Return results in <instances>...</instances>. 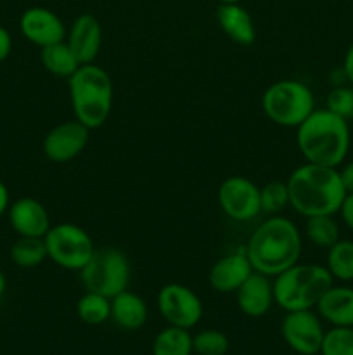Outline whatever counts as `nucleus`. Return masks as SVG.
Instances as JSON below:
<instances>
[{
    "instance_id": "nucleus-6",
    "label": "nucleus",
    "mask_w": 353,
    "mask_h": 355,
    "mask_svg": "<svg viewBox=\"0 0 353 355\" xmlns=\"http://www.w3.org/2000/svg\"><path fill=\"white\" fill-rule=\"evenodd\" d=\"M262 110L272 123L284 128H298L317 107L315 96L300 80H277L262 96Z\"/></svg>"
},
{
    "instance_id": "nucleus-10",
    "label": "nucleus",
    "mask_w": 353,
    "mask_h": 355,
    "mask_svg": "<svg viewBox=\"0 0 353 355\" xmlns=\"http://www.w3.org/2000/svg\"><path fill=\"white\" fill-rule=\"evenodd\" d=\"M218 207L234 222H251L262 214L260 187L242 175L227 177L217 193Z\"/></svg>"
},
{
    "instance_id": "nucleus-14",
    "label": "nucleus",
    "mask_w": 353,
    "mask_h": 355,
    "mask_svg": "<svg viewBox=\"0 0 353 355\" xmlns=\"http://www.w3.org/2000/svg\"><path fill=\"white\" fill-rule=\"evenodd\" d=\"M253 272L255 269L242 248L220 257L208 272V283L217 293H235Z\"/></svg>"
},
{
    "instance_id": "nucleus-13",
    "label": "nucleus",
    "mask_w": 353,
    "mask_h": 355,
    "mask_svg": "<svg viewBox=\"0 0 353 355\" xmlns=\"http://www.w3.org/2000/svg\"><path fill=\"white\" fill-rule=\"evenodd\" d=\"M19 30L28 42L44 49L66 40V26L61 17L47 7H30L21 14Z\"/></svg>"
},
{
    "instance_id": "nucleus-5",
    "label": "nucleus",
    "mask_w": 353,
    "mask_h": 355,
    "mask_svg": "<svg viewBox=\"0 0 353 355\" xmlns=\"http://www.w3.org/2000/svg\"><path fill=\"white\" fill-rule=\"evenodd\" d=\"M273 300L282 311H310L317 307L322 295L334 284V279L318 263H294L272 277Z\"/></svg>"
},
{
    "instance_id": "nucleus-37",
    "label": "nucleus",
    "mask_w": 353,
    "mask_h": 355,
    "mask_svg": "<svg viewBox=\"0 0 353 355\" xmlns=\"http://www.w3.org/2000/svg\"><path fill=\"white\" fill-rule=\"evenodd\" d=\"M220 3H239L241 0H218Z\"/></svg>"
},
{
    "instance_id": "nucleus-11",
    "label": "nucleus",
    "mask_w": 353,
    "mask_h": 355,
    "mask_svg": "<svg viewBox=\"0 0 353 355\" xmlns=\"http://www.w3.org/2000/svg\"><path fill=\"white\" fill-rule=\"evenodd\" d=\"M280 335L286 345L300 355L320 354L325 329L322 319L314 309L286 312L280 322Z\"/></svg>"
},
{
    "instance_id": "nucleus-18",
    "label": "nucleus",
    "mask_w": 353,
    "mask_h": 355,
    "mask_svg": "<svg viewBox=\"0 0 353 355\" xmlns=\"http://www.w3.org/2000/svg\"><path fill=\"white\" fill-rule=\"evenodd\" d=\"M317 314L331 326L353 328V288L332 284L317 304Z\"/></svg>"
},
{
    "instance_id": "nucleus-21",
    "label": "nucleus",
    "mask_w": 353,
    "mask_h": 355,
    "mask_svg": "<svg viewBox=\"0 0 353 355\" xmlns=\"http://www.w3.org/2000/svg\"><path fill=\"white\" fill-rule=\"evenodd\" d=\"M40 61L44 68L51 75L59 76V78H69L82 66L78 59H76L75 52L66 44V40L47 45V47L40 49Z\"/></svg>"
},
{
    "instance_id": "nucleus-24",
    "label": "nucleus",
    "mask_w": 353,
    "mask_h": 355,
    "mask_svg": "<svg viewBox=\"0 0 353 355\" xmlns=\"http://www.w3.org/2000/svg\"><path fill=\"white\" fill-rule=\"evenodd\" d=\"M9 257L10 262L21 269H33L42 266L48 259L45 239L19 236V239L10 246Z\"/></svg>"
},
{
    "instance_id": "nucleus-2",
    "label": "nucleus",
    "mask_w": 353,
    "mask_h": 355,
    "mask_svg": "<svg viewBox=\"0 0 353 355\" xmlns=\"http://www.w3.org/2000/svg\"><path fill=\"white\" fill-rule=\"evenodd\" d=\"M289 207L305 218L315 215H336L346 189L339 168L303 163L286 180Z\"/></svg>"
},
{
    "instance_id": "nucleus-32",
    "label": "nucleus",
    "mask_w": 353,
    "mask_h": 355,
    "mask_svg": "<svg viewBox=\"0 0 353 355\" xmlns=\"http://www.w3.org/2000/svg\"><path fill=\"white\" fill-rule=\"evenodd\" d=\"M10 51H12V37L7 28L0 26V62L9 58Z\"/></svg>"
},
{
    "instance_id": "nucleus-34",
    "label": "nucleus",
    "mask_w": 353,
    "mask_h": 355,
    "mask_svg": "<svg viewBox=\"0 0 353 355\" xmlns=\"http://www.w3.org/2000/svg\"><path fill=\"white\" fill-rule=\"evenodd\" d=\"M341 68H343V71H345L346 80H348V85L353 87V44L350 45L348 51H346Z\"/></svg>"
},
{
    "instance_id": "nucleus-35",
    "label": "nucleus",
    "mask_w": 353,
    "mask_h": 355,
    "mask_svg": "<svg viewBox=\"0 0 353 355\" xmlns=\"http://www.w3.org/2000/svg\"><path fill=\"white\" fill-rule=\"evenodd\" d=\"M9 207H10L9 189H7L6 184H3L2 180H0V217H2L3 214H7Z\"/></svg>"
},
{
    "instance_id": "nucleus-25",
    "label": "nucleus",
    "mask_w": 353,
    "mask_h": 355,
    "mask_svg": "<svg viewBox=\"0 0 353 355\" xmlns=\"http://www.w3.org/2000/svg\"><path fill=\"white\" fill-rule=\"evenodd\" d=\"M305 236L317 248L329 250L341 239V231L334 215H315L305 222Z\"/></svg>"
},
{
    "instance_id": "nucleus-16",
    "label": "nucleus",
    "mask_w": 353,
    "mask_h": 355,
    "mask_svg": "<svg viewBox=\"0 0 353 355\" xmlns=\"http://www.w3.org/2000/svg\"><path fill=\"white\" fill-rule=\"evenodd\" d=\"M66 44L75 52L80 64L96 62L102 47V26L93 14H80L66 33Z\"/></svg>"
},
{
    "instance_id": "nucleus-33",
    "label": "nucleus",
    "mask_w": 353,
    "mask_h": 355,
    "mask_svg": "<svg viewBox=\"0 0 353 355\" xmlns=\"http://www.w3.org/2000/svg\"><path fill=\"white\" fill-rule=\"evenodd\" d=\"M339 175H341L346 193H353V159L343 163L341 170H339Z\"/></svg>"
},
{
    "instance_id": "nucleus-22",
    "label": "nucleus",
    "mask_w": 353,
    "mask_h": 355,
    "mask_svg": "<svg viewBox=\"0 0 353 355\" xmlns=\"http://www.w3.org/2000/svg\"><path fill=\"white\" fill-rule=\"evenodd\" d=\"M192 335L190 329L166 326L156 335L152 342V355H192Z\"/></svg>"
},
{
    "instance_id": "nucleus-19",
    "label": "nucleus",
    "mask_w": 353,
    "mask_h": 355,
    "mask_svg": "<svg viewBox=\"0 0 353 355\" xmlns=\"http://www.w3.org/2000/svg\"><path fill=\"white\" fill-rule=\"evenodd\" d=\"M218 26L232 42L239 45H251L256 38L253 17L241 3H220L217 9Z\"/></svg>"
},
{
    "instance_id": "nucleus-15",
    "label": "nucleus",
    "mask_w": 353,
    "mask_h": 355,
    "mask_svg": "<svg viewBox=\"0 0 353 355\" xmlns=\"http://www.w3.org/2000/svg\"><path fill=\"white\" fill-rule=\"evenodd\" d=\"M7 217H9L10 227L17 232V236L45 238L48 229L52 227L47 208L42 201L30 196L12 201L7 210Z\"/></svg>"
},
{
    "instance_id": "nucleus-4",
    "label": "nucleus",
    "mask_w": 353,
    "mask_h": 355,
    "mask_svg": "<svg viewBox=\"0 0 353 355\" xmlns=\"http://www.w3.org/2000/svg\"><path fill=\"white\" fill-rule=\"evenodd\" d=\"M69 97L75 120L90 130L100 128L109 120L113 110V80L96 62L82 64L68 78Z\"/></svg>"
},
{
    "instance_id": "nucleus-8",
    "label": "nucleus",
    "mask_w": 353,
    "mask_h": 355,
    "mask_svg": "<svg viewBox=\"0 0 353 355\" xmlns=\"http://www.w3.org/2000/svg\"><path fill=\"white\" fill-rule=\"evenodd\" d=\"M48 260L66 270L80 272L96 253V245L89 232L76 224L62 222L48 229L45 234Z\"/></svg>"
},
{
    "instance_id": "nucleus-23",
    "label": "nucleus",
    "mask_w": 353,
    "mask_h": 355,
    "mask_svg": "<svg viewBox=\"0 0 353 355\" xmlns=\"http://www.w3.org/2000/svg\"><path fill=\"white\" fill-rule=\"evenodd\" d=\"M325 269L332 279L339 283H352L353 281V241L352 239H339L327 250L325 257Z\"/></svg>"
},
{
    "instance_id": "nucleus-26",
    "label": "nucleus",
    "mask_w": 353,
    "mask_h": 355,
    "mask_svg": "<svg viewBox=\"0 0 353 355\" xmlns=\"http://www.w3.org/2000/svg\"><path fill=\"white\" fill-rule=\"evenodd\" d=\"M76 314L80 321L89 326L102 324L111 318V298L93 291H85L76 304Z\"/></svg>"
},
{
    "instance_id": "nucleus-7",
    "label": "nucleus",
    "mask_w": 353,
    "mask_h": 355,
    "mask_svg": "<svg viewBox=\"0 0 353 355\" xmlns=\"http://www.w3.org/2000/svg\"><path fill=\"white\" fill-rule=\"evenodd\" d=\"M130 276L132 267L128 257L118 248L96 250L89 263L80 270V279L85 290L107 298L128 290Z\"/></svg>"
},
{
    "instance_id": "nucleus-31",
    "label": "nucleus",
    "mask_w": 353,
    "mask_h": 355,
    "mask_svg": "<svg viewBox=\"0 0 353 355\" xmlns=\"http://www.w3.org/2000/svg\"><path fill=\"white\" fill-rule=\"evenodd\" d=\"M339 217H341L343 224L353 232V193H346L345 200H343L341 207H339Z\"/></svg>"
},
{
    "instance_id": "nucleus-27",
    "label": "nucleus",
    "mask_w": 353,
    "mask_h": 355,
    "mask_svg": "<svg viewBox=\"0 0 353 355\" xmlns=\"http://www.w3.org/2000/svg\"><path fill=\"white\" fill-rule=\"evenodd\" d=\"M260 203H262L263 214L279 215L280 211L289 207L287 184L273 180V182H269L263 187H260Z\"/></svg>"
},
{
    "instance_id": "nucleus-1",
    "label": "nucleus",
    "mask_w": 353,
    "mask_h": 355,
    "mask_svg": "<svg viewBox=\"0 0 353 355\" xmlns=\"http://www.w3.org/2000/svg\"><path fill=\"white\" fill-rule=\"evenodd\" d=\"M244 250L256 272L275 277L300 262L303 238L291 218L272 215L253 231Z\"/></svg>"
},
{
    "instance_id": "nucleus-3",
    "label": "nucleus",
    "mask_w": 353,
    "mask_h": 355,
    "mask_svg": "<svg viewBox=\"0 0 353 355\" xmlns=\"http://www.w3.org/2000/svg\"><path fill=\"white\" fill-rule=\"evenodd\" d=\"M298 151L307 163L339 168L352 146L348 120L329 110H315L296 128Z\"/></svg>"
},
{
    "instance_id": "nucleus-28",
    "label": "nucleus",
    "mask_w": 353,
    "mask_h": 355,
    "mask_svg": "<svg viewBox=\"0 0 353 355\" xmlns=\"http://www.w3.org/2000/svg\"><path fill=\"white\" fill-rule=\"evenodd\" d=\"M320 355H353V328L332 326L322 340Z\"/></svg>"
},
{
    "instance_id": "nucleus-29",
    "label": "nucleus",
    "mask_w": 353,
    "mask_h": 355,
    "mask_svg": "<svg viewBox=\"0 0 353 355\" xmlns=\"http://www.w3.org/2000/svg\"><path fill=\"white\" fill-rule=\"evenodd\" d=\"M194 352L197 355H225L228 352L227 335L218 329H203L192 336Z\"/></svg>"
},
{
    "instance_id": "nucleus-20",
    "label": "nucleus",
    "mask_w": 353,
    "mask_h": 355,
    "mask_svg": "<svg viewBox=\"0 0 353 355\" xmlns=\"http://www.w3.org/2000/svg\"><path fill=\"white\" fill-rule=\"evenodd\" d=\"M149 309L141 295L125 290L111 298V319L127 331H137L147 322Z\"/></svg>"
},
{
    "instance_id": "nucleus-9",
    "label": "nucleus",
    "mask_w": 353,
    "mask_h": 355,
    "mask_svg": "<svg viewBox=\"0 0 353 355\" xmlns=\"http://www.w3.org/2000/svg\"><path fill=\"white\" fill-rule=\"evenodd\" d=\"M158 311L168 326L192 329L203 319L204 307L194 290L180 283H168L159 290Z\"/></svg>"
},
{
    "instance_id": "nucleus-17",
    "label": "nucleus",
    "mask_w": 353,
    "mask_h": 355,
    "mask_svg": "<svg viewBox=\"0 0 353 355\" xmlns=\"http://www.w3.org/2000/svg\"><path fill=\"white\" fill-rule=\"evenodd\" d=\"M235 300H237L239 311L244 315L253 319L263 318L275 304L272 277L255 270L235 291Z\"/></svg>"
},
{
    "instance_id": "nucleus-12",
    "label": "nucleus",
    "mask_w": 353,
    "mask_h": 355,
    "mask_svg": "<svg viewBox=\"0 0 353 355\" xmlns=\"http://www.w3.org/2000/svg\"><path fill=\"white\" fill-rule=\"evenodd\" d=\"M90 141V128L78 120L62 121L44 137V155L54 163H69L85 151Z\"/></svg>"
},
{
    "instance_id": "nucleus-36",
    "label": "nucleus",
    "mask_w": 353,
    "mask_h": 355,
    "mask_svg": "<svg viewBox=\"0 0 353 355\" xmlns=\"http://www.w3.org/2000/svg\"><path fill=\"white\" fill-rule=\"evenodd\" d=\"M6 288H7V277L6 274L0 270V298H2L3 293H6Z\"/></svg>"
},
{
    "instance_id": "nucleus-30",
    "label": "nucleus",
    "mask_w": 353,
    "mask_h": 355,
    "mask_svg": "<svg viewBox=\"0 0 353 355\" xmlns=\"http://www.w3.org/2000/svg\"><path fill=\"white\" fill-rule=\"evenodd\" d=\"M325 110L338 116L348 118L353 116V87L352 85H338L327 94L325 99Z\"/></svg>"
}]
</instances>
